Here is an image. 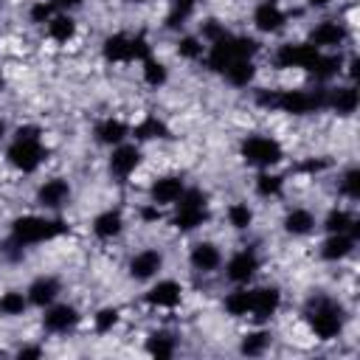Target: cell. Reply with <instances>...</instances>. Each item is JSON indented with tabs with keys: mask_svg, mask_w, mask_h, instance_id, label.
I'll list each match as a JSON object with an SVG mask.
<instances>
[{
	"mask_svg": "<svg viewBox=\"0 0 360 360\" xmlns=\"http://www.w3.org/2000/svg\"><path fill=\"white\" fill-rule=\"evenodd\" d=\"M56 295H59V281L53 276H39L28 287V304L34 307H51Z\"/></svg>",
	"mask_w": 360,
	"mask_h": 360,
	"instance_id": "ac0fdd59",
	"label": "cell"
},
{
	"mask_svg": "<svg viewBox=\"0 0 360 360\" xmlns=\"http://www.w3.org/2000/svg\"><path fill=\"white\" fill-rule=\"evenodd\" d=\"M160 267H163V253L155 250V248H146V250H141V253H135V256L129 259V276H132L135 281L152 278Z\"/></svg>",
	"mask_w": 360,
	"mask_h": 360,
	"instance_id": "8fae6325",
	"label": "cell"
},
{
	"mask_svg": "<svg viewBox=\"0 0 360 360\" xmlns=\"http://www.w3.org/2000/svg\"><path fill=\"white\" fill-rule=\"evenodd\" d=\"M354 222H357V219H354L349 211H343V208H332V211L326 214V219H323V228H326L329 233H349Z\"/></svg>",
	"mask_w": 360,
	"mask_h": 360,
	"instance_id": "e575fe53",
	"label": "cell"
},
{
	"mask_svg": "<svg viewBox=\"0 0 360 360\" xmlns=\"http://www.w3.org/2000/svg\"><path fill=\"white\" fill-rule=\"evenodd\" d=\"M101 53L107 62H129V37L127 34H110L101 45Z\"/></svg>",
	"mask_w": 360,
	"mask_h": 360,
	"instance_id": "484cf974",
	"label": "cell"
},
{
	"mask_svg": "<svg viewBox=\"0 0 360 360\" xmlns=\"http://www.w3.org/2000/svg\"><path fill=\"white\" fill-rule=\"evenodd\" d=\"M25 307H28V295H22L20 290H8L0 295V315H6V318L22 315Z\"/></svg>",
	"mask_w": 360,
	"mask_h": 360,
	"instance_id": "d6a6232c",
	"label": "cell"
},
{
	"mask_svg": "<svg viewBox=\"0 0 360 360\" xmlns=\"http://www.w3.org/2000/svg\"><path fill=\"white\" fill-rule=\"evenodd\" d=\"M340 194L349 197V200H357L360 197V169H349L343 177H340Z\"/></svg>",
	"mask_w": 360,
	"mask_h": 360,
	"instance_id": "ab89813d",
	"label": "cell"
},
{
	"mask_svg": "<svg viewBox=\"0 0 360 360\" xmlns=\"http://www.w3.org/2000/svg\"><path fill=\"white\" fill-rule=\"evenodd\" d=\"M76 323H79V309L70 307V304H56V307H51V309L45 312V318H42V326H45L48 332H56V335L73 329Z\"/></svg>",
	"mask_w": 360,
	"mask_h": 360,
	"instance_id": "5bb4252c",
	"label": "cell"
},
{
	"mask_svg": "<svg viewBox=\"0 0 360 360\" xmlns=\"http://www.w3.org/2000/svg\"><path fill=\"white\" fill-rule=\"evenodd\" d=\"M301 172H323V169H329V160L326 158H315V160H304L301 166H298Z\"/></svg>",
	"mask_w": 360,
	"mask_h": 360,
	"instance_id": "bcb514c9",
	"label": "cell"
},
{
	"mask_svg": "<svg viewBox=\"0 0 360 360\" xmlns=\"http://www.w3.org/2000/svg\"><path fill=\"white\" fill-rule=\"evenodd\" d=\"M166 79H169V70H166V65L163 62H158V59H143V82L149 84V87H160V84H166Z\"/></svg>",
	"mask_w": 360,
	"mask_h": 360,
	"instance_id": "8d00e7d4",
	"label": "cell"
},
{
	"mask_svg": "<svg viewBox=\"0 0 360 360\" xmlns=\"http://www.w3.org/2000/svg\"><path fill=\"white\" fill-rule=\"evenodd\" d=\"M338 70H340V56H323V53H321L309 73H312L318 82H329L332 76H338Z\"/></svg>",
	"mask_w": 360,
	"mask_h": 360,
	"instance_id": "d590c367",
	"label": "cell"
},
{
	"mask_svg": "<svg viewBox=\"0 0 360 360\" xmlns=\"http://www.w3.org/2000/svg\"><path fill=\"white\" fill-rule=\"evenodd\" d=\"M346 39H349V31H346V25L338 22V20H326V22H321V25L309 34V45H315L318 51H321V48H338V45H343Z\"/></svg>",
	"mask_w": 360,
	"mask_h": 360,
	"instance_id": "30bf717a",
	"label": "cell"
},
{
	"mask_svg": "<svg viewBox=\"0 0 360 360\" xmlns=\"http://www.w3.org/2000/svg\"><path fill=\"white\" fill-rule=\"evenodd\" d=\"M53 6L56 8H76V6H82V0H53Z\"/></svg>",
	"mask_w": 360,
	"mask_h": 360,
	"instance_id": "681fc988",
	"label": "cell"
},
{
	"mask_svg": "<svg viewBox=\"0 0 360 360\" xmlns=\"http://www.w3.org/2000/svg\"><path fill=\"white\" fill-rule=\"evenodd\" d=\"M138 163H141V149L132 143H118L112 149V158H110V172L124 180L138 169Z\"/></svg>",
	"mask_w": 360,
	"mask_h": 360,
	"instance_id": "7c38bea8",
	"label": "cell"
},
{
	"mask_svg": "<svg viewBox=\"0 0 360 360\" xmlns=\"http://www.w3.org/2000/svg\"><path fill=\"white\" fill-rule=\"evenodd\" d=\"M3 132H6V124H3V121H0V138H3Z\"/></svg>",
	"mask_w": 360,
	"mask_h": 360,
	"instance_id": "816d5d0a",
	"label": "cell"
},
{
	"mask_svg": "<svg viewBox=\"0 0 360 360\" xmlns=\"http://www.w3.org/2000/svg\"><path fill=\"white\" fill-rule=\"evenodd\" d=\"M281 188H284V177H281V174H267V172H262V174L256 177V194H259V197H276V194H281Z\"/></svg>",
	"mask_w": 360,
	"mask_h": 360,
	"instance_id": "74e56055",
	"label": "cell"
},
{
	"mask_svg": "<svg viewBox=\"0 0 360 360\" xmlns=\"http://www.w3.org/2000/svg\"><path fill=\"white\" fill-rule=\"evenodd\" d=\"M177 53H180L183 59H200V56H202V42H200L197 37H183V39L177 42Z\"/></svg>",
	"mask_w": 360,
	"mask_h": 360,
	"instance_id": "7bdbcfd3",
	"label": "cell"
},
{
	"mask_svg": "<svg viewBox=\"0 0 360 360\" xmlns=\"http://www.w3.org/2000/svg\"><path fill=\"white\" fill-rule=\"evenodd\" d=\"M53 14H56L53 0H39V3H34V6H31V11H28L31 22H48Z\"/></svg>",
	"mask_w": 360,
	"mask_h": 360,
	"instance_id": "b9f144b4",
	"label": "cell"
},
{
	"mask_svg": "<svg viewBox=\"0 0 360 360\" xmlns=\"http://www.w3.org/2000/svg\"><path fill=\"white\" fill-rule=\"evenodd\" d=\"M208 53H205V65L214 70V73H222L233 59H253L259 53V42L253 37H245V34H222L219 39L208 42Z\"/></svg>",
	"mask_w": 360,
	"mask_h": 360,
	"instance_id": "3957f363",
	"label": "cell"
},
{
	"mask_svg": "<svg viewBox=\"0 0 360 360\" xmlns=\"http://www.w3.org/2000/svg\"><path fill=\"white\" fill-rule=\"evenodd\" d=\"M118 318H121V315H118L115 307H104V309H98V312L93 315V326H96V332L104 335V332H110V329L118 323Z\"/></svg>",
	"mask_w": 360,
	"mask_h": 360,
	"instance_id": "60d3db41",
	"label": "cell"
},
{
	"mask_svg": "<svg viewBox=\"0 0 360 360\" xmlns=\"http://www.w3.org/2000/svg\"><path fill=\"white\" fill-rule=\"evenodd\" d=\"M45 158H48V149L42 146L39 138H14V143H11L8 152H6V160H8L17 172H25V174L37 172Z\"/></svg>",
	"mask_w": 360,
	"mask_h": 360,
	"instance_id": "8992f818",
	"label": "cell"
},
{
	"mask_svg": "<svg viewBox=\"0 0 360 360\" xmlns=\"http://www.w3.org/2000/svg\"><path fill=\"white\" fill-rule=\"evenodd\" d=\"M132 135H135L138 141H152V138H172L169 127H166L160 118H155V115H146L141 124H135Z\"/></svg>",
	"mask_w": 360,
	"mask_h": 360,
	"instance_id": "f1b7e54d",
	"label": "cell"
},
{
	"mask_svg": "<svg viewBox=\"0 0 360 360\" xmlns=\"http://www.w3.org/2000/svg\"><path fill=\"white\" fill-rule=\"evenodd\" d=\"M253 292V304H250V315L256 321H267L276 315L278 304H281V292L278 287H259V290H250Z\"/></svg>",
	"mask_w": 360,
	"mask_h": 360,
	"instance_id": "4fadbf2b",
	"label": "cell"
},
{
	"mask_svg": "<svg viewBox=\"0 0 360 360\" xmlns=\"http://www.w3.org/2000/svg\"><path fill=\"white\" fill-rule=\"evenodd\" d=\"M121 228H124V217H121L118 208L101 211V214L93 219V233H96L98 239H112V236L121 233Z\"/></svg>",
	"mask_w": 360,
	"mask_h": 360,
	"instance_id": "603a6c76",
	"label": "cell"
},
{
	"mask_svg": "<svg viewBox=\"0 0 360 360\" xmlns=\"http://www.w3.org/2000/svg\"><path fill=\"white\" fill-rule=\"evenodd\" d=\"M318 56H321V51H318L315 45H309V42H287V45H281V48L276 51L273 62H276V68H281V70H287V68L312 70V65L318 62Z\"/></svg>",
	"mask_w": 360,
	"mask_h": 360,
	"instance_id": "52a82bcc",
	"label": "cell"
},
{
	"mask_svg": "<svg viewBox=\"0 0 360 360\" xmlns=\"http://www.w3.org/2000/svg\"><path fill=\"white\" fill-rule=\"evenodd\" d=\"M354 242L357 239L352 233H329V239L321 245V256L326 262H340L354 250Z\"/></svg>",
	"mask_w": 360,
	"mask_h": 360,
	"instance_id": "d6986e66",
	"label": "cell"
},
{
	"mask_svg": "<svg viewBox=\"0 0 360 360\" xmlns=\"http://www.w3.org/2000/svg\"><path fill=\"white\" fill-rule=\"evenodd\" d=\"M228 222H231L236 231L250 228V222H253V211L248 208V202H233V205L228 208Z\"/></svg>",
	"mask_w": 360,
	"mask_h": 360,
	"instance_id": "f35d334b",
	"label": "cell"
},
{
	"mask_svg": "<svg viewBox=\"0 0 360 360\" xmlns=\"http://www.w3.org/2000/svg\"><path fill=\"white\" fill-rule=\"evenodd\" d=\"M172 222L177 231H194L202 222H208V208L205 205H177V214Z\"/></svg>",
	"mask_w": 360,
	"mask_h": 360,
	"instance_id": "7402d4cb",
	"label": "cell"
},
{
	"mask_svg": "<svg viewBox=\"0 0 360 360\" xmlns=\"http://www.w3.org/2000/svg\"><path fill=\"white\" fill-rule=\"evenodd\" d=\"M197 3L200 0H172V8L166 14V28H180L191 17V11L197 8Z\"/></svg>",
	"mask_w": 360,
	"mask_h": 360,
	"instance_id": "836d02e7",
	"label": "cell"
},
{
	"mask_svg": "<svg viewBox=\"0 0 360 360\" xmlns=\"http://www.w3.org/2000/svg\"><path fill=\"white\" fill-rule=\"evenodd\" d=\"M312 228H315V217H312V211H307V208H292V211L284 217V231L292 233V236H304V233H309Z\"/></svg>",
	"mask_w": 360,
	"mask_h": 360,
	"instance_id": "4316f807",
	"label": "cell"
},
{
	"mask_svg": "<svg viewBox=\"0 0 360 360\" xmlns=\"http://www.w3.org/2000/svg\"><path fill=\"white\" fill-rule=\"evenodd\" d=\"M152 53H149V42H146V37H129V62L132 59H138V62H143V59H149Z\"/></svg>",
	"mask_w": 360,
	"mask_h": 360,
	"instance_id": "ee69618b",
	"label": "cell"
},
{
	"mask_svg": "<svg viewBox=\"0 0 360 360\" xmlns=\"http://www.w3.org/2000/svg\"><path fill=\"white\" fill-rule=\"evenodd\" d=\"M309 3H312V6H329L332 0H309Z\"/></svg>",
	"mask_w": 360,
	"mask_h": 360,
	"instance_id": "f907efd6",
	"label": "cell"
},
{
	"mask_svg": "<svg viewBox=\"0 0 360 360\" xmlns=\"http://www.w3.org/2000/svg\"><path fill=\"white\" fill-rule=\"evenodd\" d=\"M219 262H222V253H219V248H217L214 242H197V245L191 248V264H194L197 270H202V273L217 270Z\"/></svg>",
	"mask_w": 360,
	"mask_h": 360,
	"instance_id": "44dd1931",
	"label": "cell"
},
{
	"mask_svg": "<svg viewBox=\"0 0 360 360\" xmlns=\"http://www.w3.org/2000/svg\"><path fill=\"white\" fill-rule=\"evenodd\" d=\"M222 34H225V28H222L217 20H205V22H202V39L214 42V39H219Z\"/></svg>",
	"mask_w": 360,
	"mask_h": 360,
	"instance_id": "f6af8a7d",
	"label": "cell"
},
{
	"mask_svg": "<svg viewBox=\"0 0 360 360\" xmlns=\"http://www.w3.org/2000/svg\"><path fill=\"white\" fill-rule=\"evenodd\" d=\"M180 298H183V287H180L177 281H172V278L158 281V284L146 292V301H149L152 307H177Z\"/></svg>",
	"mask_w": 360,
	"mask_h": 360,
	"instance_id": "e0dca14e",
	"label": "cell"
},
{
	"mask_svg": "<svg viewBox=\"0 0 360 360\" xmlns=\"http://www.w3.org/2000/svg\"><path fill=\"white\" fill-rule=\"evenodd\" d=\"M329 90L318 87V90H259L256 93V104L270 107V110H281L290 115H309L326 107Z\"/></svg>",
	"mask_w": 360,
	"mask_h": 360,
	"instance_id": "6da1fadb",
	"label": "cell"
},
{
	"mask_svg": "<svg viewBox=\"0 0 360 360\" xmlns=\"http://www.w3.org/2000/svg\"><path fill=\"white\" fill-rule=\"evenodd\" d=\"M146 352L158 360H166L174 354V338L169 332H152L149 340H146Z\"/></svg>",
	"mask_w": 360,
	"mask_h": 360,
	"instance_id": "4dcf8cb0",
	"label": "cell"
},
{
	"mask_svg": "<svg viewBox=\"0 0 360 360\" xmlns=\"http://www.w3.org/2000/svg\"><path fill=\"white\" fill-rule=\"evenodd\" d=\"M304 315H307L309 329H312L321 340H332V338H338V335L343 332V321H346L343 307H340L335 298L323 295V292H315V295L307 301Z\"/></svg>",
	"mask_w": 360,
	"mask_h": 360,
	"instance_id": "7a4b0ae2",
	"label": "cell"
},
{
	"mask_svg": "<svg viewBox=\"0 0 360 360\" xmlns=\"http://www.w3.org/2000/svg\"><path fill=\"white\" fill-rule=\"evenodd\" d=\"M48 37L53 42H70L76 37V22L68 14H53L48 20Z\"/></svg>",
	"mask_w": 360,
	"mask_h": 360,
	"instance_id": "83f0119b",
	"label": "cell"
},
{
	"mask_svg": "<svg viewBox=\"0 0 360 360\" xmlns=\"http://www.w3.org/2000/svg\"><path fill=\"white\" fill-rule=\"evenodd\" d=\"M222 76H225L233 87H248V84L253 82V76H256V65H253V59H233V62L222 70Z\"/></svg>",
	"mask_w": 360,
	"mask_h": 360,
	"instance_id": "d4e9b609",
	"label": "cell"
},
{
	"mask_svg": "<svg viewBox=\"0 0 360 360\" xmlns=\"http://www.w3.org/2000/svg\"><path fill=\"white\" fill-rule=\"evenodd\" d=\"M127 3H146V0H127Z\"/></svg>",
	"mask_w": 360,
	"mask_h": 360,
	"instance_id": "db71d44e",
	"label": "cell"
},
{
	"mask_svg": "<svg viewBox=\"0 0 360 360\" xmlns=\"http://www.w3.org/2000/svg\"><path fill=\"white\" fill-rule=\"evenodd\" d=\"M256 270H259V256H256L250 248L236 250V253L228 259V264H225V276H228L233 284H245V281H250Z\"/></svg>",
	"mask_w": 360,
	"mask_h": 360,
	"instance_id": "ba28073f",
	"label": "cell"
},
{
	"mask_svg": "<svg viewBox=\"0 0 360 360\" xmlns=\"http://www.w3.org/2000/svg\"><path fill=\"white\" fill-rule=\"evenodd\" d=\"M357 104H360V96H357L354 84H349V87H335V90H329L326 107H332V110H335L338 115H352V112L357 110Z\"/></svg>",
	"mask_w": 360,
	"mask_h": 360,
	"instance_id": "ffe728a7",
	"label": "cell"
},
{
	"mask_svg": "<svg viewBox=\"0 0 360 360\" xmlns=\"http://www.w3.org/2000/svg\"><path fill=\"white\" fill-rule=\"evenodd\" d=\"M242 152V160L250 163V166H259V169H270L276 166L281 158H284V149L276 138L270 135H248L239 146Z\"/></svg>",
	"mask_w": 360,
	"mask_h": 360,
	"instance_id": "5b68a950",
	"label": "cell"
},
{
	"mask_svg": "<svg viewBox=\"0 0 360 360\" xmlns=\"http://www.w3.org/2000/svg\"><path fill=\"white\" fill-rule=\"evenodd\" d=\"M0 87H3V76H0Z\"/></svg>",
	"mask_w": 360,
	"mask_h": 360,
	"instance_id": "11a10c76",
	"label": "cell"
},
{
	"mask_svg": "<svg viewBox=\"0 0 360 360\" xmlns=\"http://www.w3.org/2000/svg\"><path fill=\"white\" fill-rule=\"evenodd\" d=\"M284 22H287V14H284L278 6H273V3H259L256 11H253V25H256L259 31H264V34L281 31Z\"/></svg>",
	"mask_w": 360,
	"mask_h": 360,
	"instance_id": "2e32d148",
	"label": "cell"
},
{
	"mask_svg": "<svg viewBox=\"0 0 360 360\" xmlns=\"http://www.w3.org/2000/svg\"><path fill=\"white\" fill-rule=\"evenodd\" d=\"M68 200H70V186H68V180H62V177L45 180V183L39 186V191H37V202H39L42 208H62Z\"/></svg>",
	"mask_w": 360,
	"mask_h": 360,
	"instance_id": "9a60e30c",
	"label": "cell"
},
{
	"mask_svg": "<svg viewBox=\"0 0 360 360\" xmlns=\"http://www.w3.org/2000/svg\"><path fill=\"white\" fill-rule=\"evenodd\" d=\"M68 233V222L65 219H45V217H34V214H25V217H17L11 222V242L25 248V245H37V242H48V239H56Z\"/></svg>",
	"mask_w": 360,
	"mask_h": 360,
	"instance_id": "277c9868",
	"label": "cell"
},
{
	"mask_svg": "<svg viewBox=\"0 0 360 360\" xmlns=\"http://www.w3.org/2000/svg\"><path fill=\"white\" fill-rule=\"evenodd\" d=\"M262 3H273V6H278V3H281V0H262Z\"/></svg>",
	"mask_w": 360,
	"mask_h": 360,
	"instance_id": "f5cc1de1",
	"label": "cell"
},
{
	"mask_svg": "<svg viewBox=\"0 0 360 360\" xmlns=\"http://www.w3.org/2000/svg\"><path fill=\"white\" fill-rule=\"evenodd\" d=\"M127 124L118 121V118H104L96 124V141L104 143V146H118L124 138H127Z\"/></svg>",
	"mask_w": 360,
	"mask_h": 360,
	"instance_id": "cb8c5ba5",
	"label": "cell"
},
{
	"mask_svg": "<svg viewBox=\"0 0 360 360\" xmlns=\"http://www.w3.org/2000/svg\"><path fill=\"white\" fill-rule=\"evenodd\" d=\"M17 357H20V360H34V357H42V349H39V346H22V349L17 352Z\"/></svg>",
	"mask_w": 360,
	"mask_h": 360,
	"instance_id": "7dc6e473",
	"label": "cell"
},
{
	"mask_svg": "<svg viewBox=\"0 0 360 360\" xmlns=\"http://www.w3.org/2000/svg\"><path fill=\"white\" fill-rule=\"evenodd\" d=\"M183 188H186V183H183L180 174H166V177H160L149 186V200L155 205H174L180 200Z\"/></svg>",
	"mask_w": 360,
	"mask_h": 360,
	"instance_id": "9c48e42d",
	"label": "cell"
},
{
	"mask_svg": "<svg viewBox=\"0 0 360 360\" xmlns=\"http://www.w3.org/2000/svg\"><path fill=\"white\" fill-rule=\"evenodd\" d=\"M250 304H253L250 290H233L225 298V312L233 315V318H245V315H250Z\"/></svg>",
	"mask_w": 360,
	"mask_h": 360,
	"instance_id": "f546056e",
	"label": "cell"
},
{
	"mask_svg": "<svg viewBox=\"0 0 360 360\" xmlns=\"http://www.w3.org/2000/svg\"><path fill=\"white\" fill-rule=\"evenodd\" d=\"M270 332H250V335H245L242 338V343H239V352L242 354H248V357H259V354H264L267 352V346H270Z\"/></svg>",
	"mask_w": 360,
	"mask_h": 360,
	"instance_id": "1f68e13d",
	"label": "cell"
},
{
	"mask_svg": "<svg viewBox=\"0 0 360 360\" xmlns=\"http://www.w3.org/2000/svg\"><path fill=\"white\" fill-rule=\"evenodd\" d=\"M141 217H143L146 222H155V219H160V211H158V205L152 202V205H146V208L141 211Z\"/></svg>",
	"mask_w": 360,
	"mask_h": 360,
	"instance_id": "c3c4849f",
	"label": "cell"
}]
</instances>
